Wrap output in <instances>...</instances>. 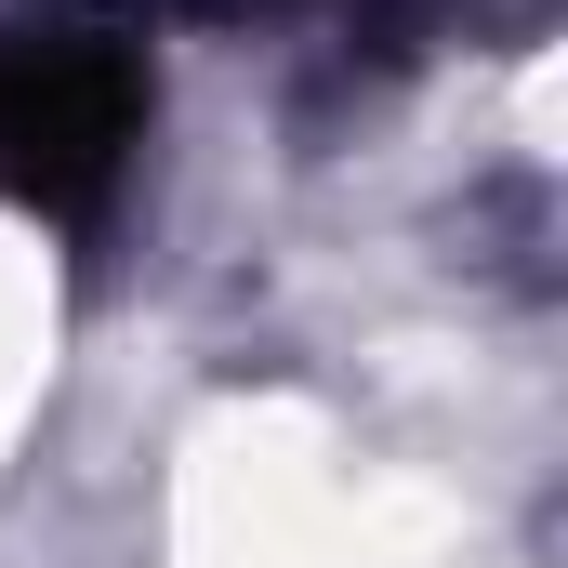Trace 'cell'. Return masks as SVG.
I'll return each instance as SVG.
<instances>
[{
    "label": "cell",
    "mask_w": 568,
    "mask_h": 568,
    "mask_svg": "<svg viewBox=\"0 0 568 568\" xmlns=\"http://www.w3.org/2000/svg\"><path fill=\"white\" fill-rule=\"evenodd\" d=\"M145 145V40L106 13L0 27V185L53 225H93Z\"/></svg>",
    "instance_id": "obj_1"
}]
</instances>
